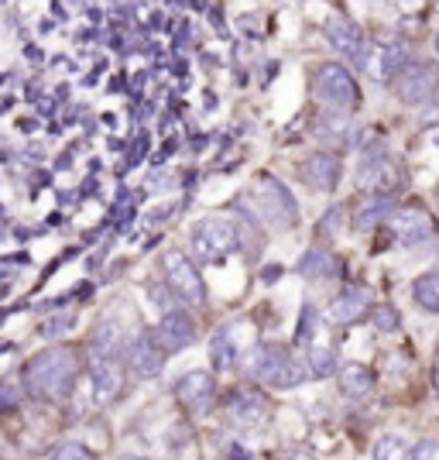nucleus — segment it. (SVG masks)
Returning a JSON list of instances; mask_svg holds the SVG:
<instances>
[{
  "instance_id": "nucleus-1",
  "label": "nucleus",
  "mask_w": 439,
  "mask_h": 460,
  "mask_svg": "<svg viewBox=\"0 0 439 460\" xmlns=\"http://www.w3.org/2000/svg\"><path fill=\"white\" fill-rule=\"evenodd\" d=\"M248 375L254 382L268 385V388H278V392H288L295 385H303V378L309 375V365L295 361L292 350L282 344H258L248 354Z\"/></svg>"
},
{
  "instance_id": "nucleus-2",
  "label": "nucleus",
  "mask_w": 439,
  "mask_h": 460,
  "mask_svg": "<svg viewBox=\"0 0 439 460\" xmlns=\"http://www.w3.org/2000/svg\"><path fill=\"white\" fill-rule=\"evenodd\" d=\"M24 378L45 399H62L73 392V382H76V354L69 347L41 350L39 358L24 367Z\"/></svg>"
},
{
  "instance_id": "nucleus-3",
  "label": "nucleus",
  "mask_w": 439,
  "mask_h": 460,
  "mask_svg": "<svg viewBox=\"0 0 439 460\" xmlns=\"http://www.w3.org/2000/svg\"><path fill=\"white\" fill-rule=\"evenodd\" d=\"M237 241H241V234H237L233 220H227V217H206L192 230L189 248L199 261H220V258H227L230 251H237Z\"/></svg>"
},
{
  "instance_id": "nucleus-4",
  "label": "nucleus",
  "mask_w": 439,
  "mask_h": 460,
  "mask_svg": "<svg viewBox=\"0 0 439 460\" xmlns=\"http://www.w3.org/2000/svg\"><path fill=\"white\" fill-rule=\"evenodd\" d=\"M254 199H258V210L265 217L271 227H295V220H299V207H295V196L278 182V179H271V175H261V182H258V190H254Z\"/></svg>"
},
{
  "instance_id": "nucleus-5",
  "label": "nucleus",
  "mask_w": 439,
  "mask_h": 460,
  "mask_svg": "<svg viewBox=\"0 0 439 460\" xmlns=\"http://www.w3.org/2000/svg\"><path fill=\"white\" fill-rule=\"evenodd\" d=\"M165 282L186 306L206 303V286H203V279H199V271L186 251H165Z\"/></svg>"
},
{
  "instance_id": "nucleus-6",
  "label": "nucleus",
  "mask_w": 439,
  "mask_h": 460,
  "mask_svg": "<svg viewBox=\"0 0 439 460\" xmlns=\"http://www.w3.org/2000/svg\"><path fill=\"white\" fill-rule=\"evenodd\" d=\"M312 90H316V100H320L323 107H329V111H350V107L357 103V83H354V76L347 73L344 66H337V62L320 66Z\"/></svg>"
},
{
  "instance_id": "nucleus-7",
  "label": "nucleus",
  "mask_w": 439,
  "mask_h": 460,
  "mask_svg": "<svg viewBox=\"0 0 439 460\" xmlns=\"http://www.w3.org/2000/svg\"><path fill=\"white\" fill-rule=\"evenodd\" d=\"M439 90V69L429 62H408L395 76V93L401 103H426Z\"/></svg>"
},
{
  "instance_id": "nucleus-8",
  "label": "nucleus",
  "mask_w": 439,
  "mask_h": 460,
  "mask_svg": "<svg viewBox=\"0 0 439 460\" xmlns=\"http://www.w3.org/2000/svg\"><path fill=\"white\" fill-rule=\"evenodd\" d=\"M175 395L179 402L186 405V412L192 416H210L216 409V382H213L210 371H189L182 375L175 385Z\"/></svg>"
},
{
  "instance_id": "nucleus-9",
  "label": "nucleus",
  "mask_w": 439,
  "mask_h": 460,
  "mask_svg": "<svg viewBox=\"0 0 439 460\" xmlns=\"http://www.w3.org/2000/svg\"><path fill=\"white\" fill-rule=\"evenodd\" d=\"M227 416L241 429H261L268 422V399L254 388H233L227 395Z\"/></svg>"
},
{
  "instance_id": "nucleus-10",
  "label": "nucleus",
  "mask_w": 439,
  "mask_h": 460,
  "mask_svg": "<svg viewBox=\"0 0 439 460\" xmlns=\"http://www.w3.org/2000/svg\"><path fill=\"white\" fill-rule=\"evenodd\" d=\"M299 175H303V182L312 186V190L320 192H333L340 186V175H344V165H340V158L329 152H312L306 155L303 162H299Z\"/></svg>"
},
{
  "instance_id": "nucleus-11",
  "label": "nucleus",
  "mask_w": 439,
  "mask_h": 460,
  "mask_svg": "<svg viewBox=\"0 0 439 460\" xmlns=\"http://www.w3.org/2000/svg\"><path fill=\"white\" fill-rule=\"evenodd\" d=\"M154 341H158V347H162L165 354L189 347L192 341H196V323H192V316L182 313V309H165L158 326H154Z\"/></svg>"
},
{
  "instance_id": "nucleus-12",
  "label": "nucleus",
  "mask_w": 439,
  "mask_h": 460,
  "mask_svg": "<svg viewBox=\"0 0 439 460\" xmlns=\"http://www.w3.org/2000/svg\"><path fill=\"white\" fill-rule=\"evenodd\" d=\"M399 182H401L399 165L391 158H384V155L364 162L361 175H357V190L367 192V196H384V192L399 190Z\"/></svg>"
},
{
  "instance_id": "nucleus-13",
  "label": "nucleus",
  "mask_w": 439,
  "mask_h": 460,
  "mask_svg": "<svg viewBox=\"0 0 439 460\" xmlns=\"http://www.w3.org/2000/svg\"><path fill=\"white\" fill-rule=\"evenodd\" d=\"M388 227H391V234L399 237L401 244H419L433 234V217L422 207H401V210L388 217Z\"/></svg>"
},
{
  "instance_id": "nucleus-14",
  "label": "nucleus",
  "mask_w": 439,
  "mask_h": 460,
  "mask_svg": "<svg viewBox=\"0 0 439 460\" xmlns=\"http://www.w3.org/2000/svg\"><path fill=\"white\" fill-rule=\"evenodd\" d=\"M90 378H93V399L100 405L110 402L117 392L124 388V375H120V365L114 361V354H103L90 361Z\"/></svg>"
},
{
  "instance_id": "nucleus-15",
  "label": "nucleus",
  "mask_w": 439,
  "mask_h": 460,
  "mask_svg": "<svg viewBox=\"0 0 439 460\" xmlns=\"http://www.w3.org/2000/svg\"><path fill=\"white\" fill-rule=\"evenodd\" d=\"M326 41L340 52L344 58H357L364 62V31L347 18H329L326 21Z\"/></svg>"
},
{
  "instance_id": "nucleus-16",
  "label": "nucleus",
  "mask_w": 439,
  "mask_h": 460,
  "mask_svg": "<svg viewBox=\"0 0 439 460\" xmlns=\"http://www.w3.org/2000/svg\"><path fill=\"white\" fill-rule=\"evenodd\" d=\"M127 361H131V371L137 378H154L165 367V350L158 347L154 337H137L127 347Z\"/></svg>"
},
{
  "instance_id": "nucleus-17",
  "label": "nucleus",
  "mask_w": 439,
  "mask_h": 460,
  "mask_svg": "<svg viewBox=\"0 0 439 460\" xmlns=\"http://www.w3.org/2000/svg\"><path fill=\"white\" fill-rule=\"evenodd\" d=\"M412 62V52L405 49V45H382L378 52H374V58H367V73L378 79V83H388V79H395Z\"/></svg>"
},
{
  "instance_id": "nucleus-18",
  "label": "nucleus",
  "mask_w": 439,
  "mask_h": 460,
  "mask_svg": "<svg viewBox=\"0 0 439 460\" xmlns=\"http://www.w3.org/2000/svg\"><path fill=\"white\" fill-rule=\"evenodd\" d=\"M367 306H371V296H367V288H344L333 303H329V309H326V316L333 320V323H354V320H361L364 313H367Z\"/></svg>"
},
{
  "instance_id": "nucleus-19",
  "label": "nucleus",
  "mask_w": 439,
  "mask_h": 460,
  "mask_svg": "<svg viewBox=\"0 0 439 460\" xmlns=\"http://www.w3.org/2000/svg\"><path fill=\"white\" fill-rule=\"evenodd\" d=\"M210 358H213V367H216V371L233 367V361L241 358L237 326H224V330H216V337H213V344H210Z\"/></svg>"
},
{
  "instance_id": "nucleus-20",
  "label": "nucleus",
  "mask_w": 439,
  "mask_h": 460,
  "mask_svg": "<svg viewBox=\"0 0 439 460\" xmlns=\"http://www.w3.org/2000/svg\"><path fill=\"white\" fill-rule=\"evenodd\" d=\"M340 388H344L347 399H364L374 388V371L367 365H357V361L340 367Z\"/></svg>"
},
{
  "instance_id": "nucleus-21",
  "label": "nucleus",
  "mask_w": 439,
  "mask_h": 460,
  "mask_svg": "<svg viewBox=\"0 0 439 460\" xmlns=\"http://www.w3.org/2000/svg\"><path fill=\"white\" fill-rule=\"evenodd\" d=\"M391 207H395V199H391L388 192H384V196H371L364 207H357V227H378V224H388Z\"/></svg>"
},
{
  "instance_id": "nucleus-22",
  "label": "nucleus",
  "mask_w": 439,
  "mask_h": 460,
  "mask_svg": "<svg viewBox=\"0 0 439 460\" xmlns=\"http://www.w3.org/2000/svg\"><path fill=\"white\" fill-rule=\"evenodd\" d=\"M412 296L426 313H439V271H426L416 279L412 286Z\"/></svg>"
},
{
  "instance_id": "nucleus-23",
  "label": "nucleus",
  "mask_w": 439,
  "mask_h": 460,
  "mask_svg": "<svg viewBox=\"0 0 439 460\" xmlns=\"http://www.w3.org/2000/svg\"><path fill=\"white\" fill-rule=\"evenodd\" d=\"M309 375H316V378H329L333 371H337V354L329 350V347H320V344H309Z\"/></svg>"
},
{
  "instance_id": "nucleus-24",
  "label": "nucleus",
  "mask_w": 439,
  "mask_h": 460,
  "mask_svg": "<svg viewBox=\"0 0 439 460\" xmlns=\"http://www.w3.org/2000/svg\"><path fill=\"white\" fill-rule=\"evenodd\" d=\"M333 269H337V265H333V258H329L326 251H309L306 258L299 261V271H303L306 279H326Z\"/></svg>"
},
{
  "instance_id": "nucleus-25",
  "label": "nucleus",
  "mask_w": 439,
  "mask_h": 460,
  "mask_svg": "<svg viewBox=\"0 0 439 460\" xmlns=\"http://www.w3.org/2000/svg\"><path fill=\"white\" fill-rule=\"evenodd\" d=\"M374 457H382V460H401V457H412V447L401 440V437H382L378 440V447H374Z\"/></svg>"
},
{
  "instance_id": "nucleus-26",
  "label": "nucleus",
  "mask_w": 439,
  "mask_h": 460,
  "mask_svg": "<svg viewBox=\"0 0 439 460\" xmlns=\"http://www.w3.org/2000/svg\"><path fill=\"white\" fill-rule=\"evenodd\" d=\"M312 333H316V309L303 306V316H299V344H312Z\"/></svg>"
},
{
  "instance_id": "nucleus-27",
  "label": "nucleus",
  "mask_w": 439,
  "mask_h": 460,
  "mask_svg": "<svg viewBox=\"0 0 439 460\" xmlns=\"http://www.w3.org/2000/svg\"><path fill=\"white\" fill-rule=\"evenodd\" d=\"M374 323L382 326V330H395L399 326V316H395V309H378V316H374Z\"/></svg>"
},
{
  "instance_id": "nucleus-28",
  "label": "nucleus",
  "mask_w": 439,
  "mask_h": 460,
  "mask_svg": "<svg viewBox=\"0 0 439 460\" xmlns=\"http://www.w3.org/2000/svg\"><path fill=\"white\" fill-rule=\"evenodd\" d=\"M412 457H416V460L439 457V443H436V440H426L422 447H412Z\"/></svg>"
},
{
  "instance_id": "nucleus-29",
  "label": "nucleus",
  "mask_w": 439,
  "mask_h": 460,
  "mask_svg": "<svg viewBox=\"0 0 439 460\" xmlns=\"http://www.w3.org/2000/svg\"><path fill=\"white\" fill-rule=\"evenodd\" d=\"M14 405H18V392L11 385H0V412L4 409H14Z\"/></svg>"
},
{
  "instance_id": "nucleus-30",
  "label": "nucleus",
  "mask_w": 439,
  "mask_h": 460,
  "mask_svg": "<svg viewBox=\"0 0 439 460\" xmlns=\"http://www.w3.org/2000/svg\"><path fill=\"white\" fill-rule=\"evenodd\" d=\"M340 217H344V210H340V207H333V210L323 217V227H320V234H333V230H337V224H340Z\"/></svg>"
},
{
  "instance_id": "nucleus-31",
  "label": "nucleus",
  "mask_w": 439,
  "mask_h": 460,
  "mask_svg": "<svg viewBox=\"0 0 439 460\" xmlns=\"http://www.w3.org/2000/svg\"><path fill=\"white\" fill-rule=\"evenodd\" d=\"M56 457H90V450L86 447H58Z\"/></svg>"
},
{
  "instance_id": "nucleus-32",
  "label": "nucleus",
  "mask_w": 439,
  "mask_h": 460,
  "mask_svg": "<svg viewBox=\"0 0 439 460\" xmlns=\"http://www.w3.org/2000/svg\"><path fill=\"white\" fill-rule=\"evenodd\" d=\"M282 279V265H275V269H265V282H278Z\"/></svg>"
},
{
  "instance_id": "nucleus-33",
  "label": "nucleus",
  "mask_w": 439,
  "mask_h": 460,
  "mask_svg": "<svg viewBox=\"0 0 439 460\" xmlns=\"http://www.w3.org/2000/svg\"><path fill=\"white\" fill-rule=\"evenodd\" d=\"M433 385H436V395H439V350H436V365H433Z\"/></svg>"
},
{
  "instance_id": "nucleus-34",
  "label": "nucleus",
  "mask_w": 439,
  "mask_h": 460,
  "mask_svg": "<svg viewBox=\"0 0 439 460\" xmlns=\"http://www.w3.org/2000/svg\"><path fill=\"white\" fill-rule=\"evenodd\" d=\"M436 56H439V35H436Z\"/></svg>"
}]
</instances>
